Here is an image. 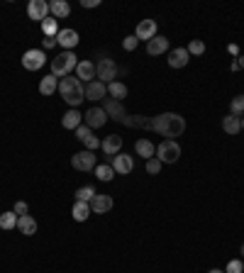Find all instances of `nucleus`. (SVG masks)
I'll return each instance as SVG.
<instances>
[{
    "mask_svg": "<svg viewBox=\"0 0 244 273\" xmlns=\"http://www.w3.org/2000/svg\"><path fill=\"white\" fill-rule=\"evenodd\" d=\"M76 66H78V56L74 52H61L59 56L52 59V76H56L61 81V78L71 76V71H76Z\"/></svg>",
    "mask_w": 244,
    "mask_h": 273,
    "instance_id": "3",
    "label": "nucleus"
},
{
    "mask_svg": "<svg viewBox=\"0 0 244 273\" xmlns=\"http://www.w3.org/2000/svg\"><path fill=\"white\" fill-rule=\"evenodd\" d=\"M186 49H188V54H190V56H200V54H205V44L200 42V39H193V42H190L188 46H186Z\"/></svg>",
    "mask_w": 244,
    "mask_h": 273,
    "instance_id": "34",
    "label": "nucleus"
},
{
    "mask_svg": "<svg viewBox=\"0 0 244 273\" xmlns=\"http://www.w3.org/2000/svg\"><path fill=\"white\" fill-rule=\"evenodd\" d=\"M122 125L130 127V130H152V117H144V115H125Z\"/></svg>",
    "mask_w": 244,
    "mask_h": 273,
    "instance_id": "17",
    "label": "nucleus"
},
{
    "mask_svg": "<svg viewBox=\"0 0 244 273\" xmlns=\"http://www.w3.org/2000/svg\"><path fill=\"white\" fill-rule=\"evenodd\" d=\"M137 44H139V39H137L134 34H130V37H125L122 46H125V52H134V49H137Z\"/></svg>",
    "mask_w": 244,
    "mask_h": 273,
    "instance_id": "39",
    "label": "nucleus"
},
{
    "mask_svg": "<svg viewBox=\"0 0 244 273\" xmlns=\"http://www.w3.org/2000/svg\"><path fill=\"white\" fill-rule=\"evenodd\" d=\"M81 5H83V8H98L100 0H81Z\"/></svg>",
    "mask_w": 244,
    "mask_h": 273,
    "instance_id": "41",
    "label": "nucleus"
},
{
    "mask_svg": "<svg viewBox=\"0 0 244 273\" xmlns=\"http://www.w3.org/2000/svg\"><path fill=\"white\" fill-rule=\"evenodd\" d=\"M78 42H81V39H78L76 30H68L66 27V30H59V34H56V44H59V46H64V52H71Z\"/></svg>",
    "mask_w": 244,
    "mask_h": 273,
    "instance_id": "13",
    "label": "nucleus"
},
{
    "mask_svg": "<svg viewBox=\"0 0 244 273\" xmlns=\"http://www.w3.org/2000/svg\"><path fill=\"white\" fill-rule=\"evenodd\" d=\"M208 273H225V271H220V268H212V271H208Z\"/></svg>",
    "mask_w": 244,
    "mask_h": 273,
    "instance_id": "43",
    "label": "nucleus"
},
{
    "mask_svg": "<svg viewBox=\"0 0 244 273\" xmlns=\"http://www.w3.org/2000/svg\"><path fill=\"white\" fill-rule=\"evenodd\" d=\"M42 32H44V37H56V34H59V20H54V17L49 15V17L42 22Z\"/></svg>",
    "mask_w": 244,
    "mask_h": 273,
    "instance_id": "30",
    "label": "nucleus"
},
{
    "mask_svg": "<svg viewBox=\"0 0 244 273\" xmlns=\"http://www.w3.org/2000/svg\"><path fill=\"white\" fill-rule=\"evenodd\" d=\"M61 125H64V130H74V132H76L78 127L83 125V115H81L76 108L68 110L66 115H64V120H61Z\"/></svg>",
    "mask_w": 244,
    "mask_h": 273,
    "instance_id": "22",
    "label": "nucleus"
},
{
    "mask_svg": "<svg viewBox=\"0 0 244 273\" xmlns=\"http://www.w3.org/2000/svg\"><path fill=\"white\" fill-rule=\"evenodd\" d=\"M90 137H95V134H93V130H90V127H86V125H81V127L76 130V139H81L83 144L88 142Z\"/></svg>",
    "mask_w": 244,
    "mask_h": 273,
    "instance_id": "35",
    "label": "nucleus"
},
{
    "mask_svg": "<svg viewBox=\"0 0 244 273\" xmlns=\"http://www.w3.org/2000/svg\"><path fill=\"white\" fill-rule=\"evenodd\" d=\"M76 78L81 81H86V83H90L93 78H95V64L93 61H78V66H76Z\"/></svg>",
    "mask_w": 244,
    "mask_h": 273,
    "instance_id": "21",
    "label": "nucleus"
},
{
    "mask_svg": "<svg viewBox=\"0 0 244 273\" xmlns=\"http://www.w3.org/2000/svg\"><path fill=\"white\" fill-rule=\"evenodd\" d=\"M95 178L103 181V183H110L112 178H115V171H112L110 164H103V166H95Z\"/></svg>",
    "mask_w": 244,
    "mask_h": 273,
    "instance_id": "29",
    "label": "nucleus"
},
{
    "mask_svg": "<svg viewBox=\"0 0 244 273\" xmlns=\"http://www.w3.org/2000/svg\"><path fill=\"white\" fill-rule=\"evenodd\" d=\"M83 122H86V127H90V130H98V127H103V125L108 122V115H105L103 108H88L83 112Z\"/></svg>",
    "mask_w": 244,
    "mask_h": 273,
    "instance_id": "8",
    "label": "nucleus"
},
{
    "mask_svg": "<svg viewBox=\"0 0 244 273\" xmlns=\"http://www.w3.org/2000/svg\"><path fill=\"white\" fill-rule=\"evenodd\" d=\"M230 115H237V117L244 115V93L237 95V98H232V103H230Z\"/></svg>",
    "mask_w": 244,
    "mask_h": 273,
    "instance_id": "32",
    "label": "nucleus"
},
{
    "mask_svg": "<svg viewBox=\"0 0 244 273\" xmlns=\"http://www.w3.org/2000/svg\"><path fill=\"white\" fill-rule=\"evenodd\" d=\"M59 95L64 98V103H68L71 108L81 105L86 100V90H83V83L78 81L76 76H66L59 81Z\"/></svg>",
    "mask_w": 244,
    "mask_h": 273,
    "instance_id": "2",
    "label": "nucleus"
},
{
    "mask_svg": "<svg viewBox=\"0 0 244 273\" xmlns=\"http://www.w3.org/2000/svg\"><path fill=\"white\" fill-rule=\"evenodd\" d=\"M225 273H244V263L239 261V259H234V261L227 263V268H225Z\"/></svg>",
    "mask_w": 244,
    "mask_h": 273,
    "instance_id": "37",
    "label": "nucleus"
},
{
    "mask_svg": "<svg viewBox=\"0 0 244 273\" xmlns=\"http://www.w3.org/2000/svg\"><path fill=\"white\" fill-rule=\"evenodd\" d=\"M156 159L161 164H176L178 159H181V144L176 139H164L156 146Z\"/></svg>",
    "mask_w": 244,
    "mask_h": 273,
    "instance_id": "4",
    "label": "nucleus"
},
{
    "mask_svg": "<svg viewBox=\"0 0 244 273\" xmlns=\"http://www.w3.org/2000/svg\"><path fill=\"white\" fill-rule=\"evenodd\" d=\"M117 73H120V68H117V64L112 61V59H100L98 64H95V78H98L100 83H112L115 78H117Z\"/></svg>",
    "mask_w": 244,
    "mask_h": 273,
    "instance_id": "5",
    "label": "nucleus"
},
{
    "mask_svg": "<svg viewBox=\"0 0 244 273\" xmlns=\"http://www.w3.org/2000/svg\"><path fill=\"white\" fill-rule=\"evenodd\" d=\"M159 171H161V161H159V159H149V161H147V173H152V176H156L159 173Z\"/></svg>",
    "mask_w": 244,
    "mask_h": 273,
    "instance_id": "36",
    "label": "nucleus"
},
{
    "mask_svg": "<svg viewBox=\"0 0 244 273\" xmlns=\"http://www.w3.org/2000/svg\"><path fill=\"white\" fill-rule=\"evenodd\" d=\"M134 152L139 154L142 159H147V161H149V159H154V156H156V146L149 142V139H139V142L134 144Z\"/></svg>",
    "mask_w": 244,
    "mask_h": 273,
    "instance_id": "25",
    "label": "nucleus"
},
{
    "mask_svg": "<svg viewBox=\"0 0 244 273\" xmlns=\"http://www.w3.org/2000/svg\"><path fill=\"white\" fill-rule=\"evenodd\" d=\"M234 66H237V68H244V56H239V59L234 61Z\"/></svg>",
    "mask_w": 244,
    "mask_h": 273,
    "instance_id": "42",
    "label": "nucleus"
},
{
    "mask_svg": "<svg viewBox=\"0 0 244 273\" xmlns=\"http://www.w3.org/2000/svg\"><path fill=\"white\" fill-rule=\"evenodd\" d=\"M17 230L22 232L25 237H32L34 232H37V219L32 215H22V217H17Z\"/></svg>",
    "mask_w": 244,
    "mask_h": 273,
    "instance_id": "24",
    "label": "nucleus"
},
{
    "mask_svg": "<svg viewBox=\"0 0 244 273\" xmlns=\"http://www.w3.org/2000/svg\"><path fill=\"white\" fill-rule=\"evenodd\" d=\"M108 95H110L112 100H125L127 98V86L125 83H120V81H112V83H108Z\"/></svg>",
    "mask_w": 244,
    "mask_h": 273,
    "instance_id": "28",
    "label": "nucleus"
},
{
    "mask_svg": "<svg viewBox=\"0 0 244 273\" xmlns=\"http://www.w3.org/2000/svg\"><path fill=\"white\" fill-rule=\"evenodd\" d=\"M56 90H59V78L56 76L49 73V76H44L39 81V93H42V95H54Z\"/></svg>",
    "mask_w": 244,
    "mask_h": 273,
    "instance_id": "26",
    "label": "nucleus"
},
{
    "mask_svg": "<svg viewBox=\"0 0 244 273\" xmlns=\"http://www.w3.org/2000/svg\"><path fill=\"white\" fill-rule=\"evenodd\" d=\"M12 212H15L17 217H22V215H27V212H30V205H27L25 200H17V203H15V208H12Z\"/></svg>",
    "mask_w": 244,
    "mask_h": 273,
    "instance_id": "38",
    "label": "nucleus"
},
{
    "mask_svg": "<svg viewBox=\"0 0 244 273\" xmlns=\"http://www.w3.org/2000/svg\"><path fill=\"white\" fill-rule=\"evenodd\" d=\"M112 197L105 195V193H95V197L90 200V210L95 212V215H105V212H110L112 210Z\"/></svg>",
    "mask_w": 244,
    "mask_h": 273,
    "instance_id": "15",
    "label": "nucleus"
},
{
    "mask_svg": "<svg viewBox=\"0 0 244 273\" xmlns=\"http://www.w3.org/2000/svg\"><path fill=\"white\" fill-rule=\"evenodd\" d=\"M27 17H30V20H37V22H44L46 17H49V3H44V0H30Z\"/></svg>",
    "mask_w": 244,
    "mask_h": 273,
    "instance_id": "10",
    "label": "nucleus"
},
{
    "mask_svg": "<svg viewBox=\"0 0 244 273\" xmlns=\"http://www.w3.org/2000/svg\"><path fill=\"white\" fill-rule=\"evenodd\" d=\"M242 256H244V244H242Z\"/></svg>",
    "mask_w": 244,
    "mask_h": 273,
    "instance_id": "45",
    "label": "nucleus"
},
{
    "mask_svg": "<svg viewBox=\"0 0 244 273\" xmlns=\"http://www.w3.org/2000/svg\"><path fill=\"white\" fill-rule=\"evenodd\" d=\"M46 61V54L44 49H30V52H25L22 56V66L25 71H39Z\"/></svg>",
    "mask_w": 244,
    "mask_h": 273,
    "instance_id": "7",
    "label": "nucleus"
},
{
    "mask_svg": "<svg viewBox=\"0 0 244 273\" xmlns=\"http://www.w3.org/2000/svg\"><path fill=\"white\" fill-rule=\"evenodd\" d=\"M168 52V39L166 37H161V34H156L154 39H149L147 42V54L149 56H161Z\"/></svg>",
    "mask_w": 244,
    "mask_h": 273,
    "instance_id": "18",
    "label": "nucleus"
},
{
    "mask_svg": "<svg viewBox=\"0 0 244 273\" xmlns=\"http://www.w3.org/2000/svg\"><path fill=\"white\" fill-rule=\"evenodd\" d=\"M90 203H83V200H76L74 203V210H71V215H74V219L76 222H86V219L90 217Z\"/></svg>",
    "mask_w": 244,
    "mask_h": 273,
    "instance_id": "23",
    "label": "nucleus"
},
{
    "mask_svg": "<svg viewBox=\"0 0 244 273\" xmlns=\"http://www.w3.org/2000/svg\"><path fill=\"white\" fill-rule=\"evenodd\" d=\"M152 132L166 137V139H176L186 132V117H181L178 112H161L152 117Z\"/></svg>",
    "mask_w": 244,
    "mask_h": 273,
    "instance_id": "1",
    "label": "nucleus"
},
{
    "mask_svg": "<svg viewBox=\"0 0 244 273\" xmlns=\"http://www.w3.org/2000/svg\"><path fill=\"white\" fill-rule=\"evenodd\" d=\"M100 146H103V152L112 159V156H117V154H120V149H122V137H120V134H110V137H105V139H103V144H100Z\"/></svg>",
    "mask_w": 244,
    "mask_h": 273,
    "instance_id": "19",
    "label": "nucleus"
},
{
    "mask_svg": "<svg viewBox=\"0 0 244 273\" xmlns=\"http://www.w3.org/2000/svg\"><path fill=\"white\" fill-rule=\"evenodd\" d=\"M95 197V188L93 186H83L76 190V200H83V203H90Z\"/></svg>",
    "mask_w": 244,
    "mask_h": 273,
    "instance_id": "33",
    "label": "nucleus"
},
{
    "mask_svg": "<svg viewBox=\"0 0 244 273\" xmlns=\"http://www.w3.org/2000/svg\"><path fill=\"white\" fill-rule=\"evenodd\" d=\"M110 166H112V171H115V173L127 176V173H132V171H134V159L130 156V154H122L120 152L117 156H112Z\"/></svg>",
    "mask_w": 244,
    "mask_h": 273,
    "instance_id": "9",
    "label": "nucleus"
},
{
    "mask_svg": "<svg viewBox=\"0 0 244 273\" xmlns=\"http://www.w3.org/2000/svg\"><path fill=\"white\" fill-rule=\"evenodd\" d=\"M83 90H86V100H93V103L105 100V95H108V86L100 83V81H90V83H86Z\"/></svg>",
    "mask_w": 244,
    "mask_h": 273,
    "instance_id": "11",
    "label": "nucleus"
},
{
    "mask_svg": "<svg viewBox=\"0 0 244 273\" xmlns=\"http://www.w3.org/2000/svg\"><path fill=\"white\" fill-rule=\"evenodd\" d=\"M68 12H71V5H68L66 0H54V3H49V15H52L54 20H64V17H68Z\"/></svg>",
    "mask_w": 244,
    "mask_h": 273,
    "instance_id": "20",
    "label": "nucleus"
},
{
    "mask_svg": "<svg viewBox=\"0 0 244 273\" xmlns=\"http://www.w3.org/2000/svg\"><path fill=\"white\" fill-rule=\"evenodd\" d=\"M242 132H244V117H242Z\"/></svg>",
    "mask_w": 244,
    "mask_h": 273,
    "instance_id": "44",
    "label": "nucleus"
},
{
    "mask_svg": "<svg viewBox=\"0 0 244 273\" xmlns=\"http://www.w3.org/2000/svg\"><path fill=\"white\" fill-rule=\"evenodd\" d=\"M222 130L227 132V134H239L242 132V117H237V115L222 117Z\"/></svg>",
    "mask_w": 244,
    "mask_h": 273,
    "instance_id": "27",
    "label": "nucleus"
},
{
    "mask_svg": "<svg viewBox=\"0 0 244 273\" xmlns=\"http://www.w3.org/2000/svg\"><path fill=\"white\" fill-rule=\"evenodd\" d=\"M103 110H105V115L112 117L115 122H122V117L127 115V112H125V105H122L120 100H112V98L103 100Z\"/></svg>",
    "mask_w": 244,
    "mask_h": 273,
    "instance_id": "12",
    "label": "nucleus"
},
{
    "mask_svg": "<svg viewBox=\"0 0 244 273\" xmlns=\"http://www.w3.org/2000/svg\"><path fill=\"white\" fill-rule=\"evenodd\" d=\"M188 61H190L188 49H183V46L168 49V66L171 68H183V66H188Z\"/></svg>",
    "mask_w": 244,
    "mask_h": 273,
    "instance_id": "14",
    "label": "nucleus"
},
{
    "mask_svg": "<svg viewBox=\"0 0 244 273\" xmlns=\"http://www.w3.org/2000/svg\"><path fill=\"white\" fill-rule=\"evenodd\" d=\"M134 37H137L139 42H149V39H154L156 37V20H142L139 24H137Z\"/></svg>",
    "mask_w": 244,
    "mask_h": 273,
    "instance_id": "16",
    "label": "nucleus"
},
{
    "mask_svg": "<svg viewBox=\"0 0 244 273\" xmlns=\"http://www.w3.org/2000/svg\"><path fill=\"white\" fill-rule=\"evenodd\" d=\"M17 227V215L15 212H3L0 215V230H15Z\"/></svg>",
    "mask_w": 244,
    "mask_h": 273,
    "instance_id": "31",
    "label": "nucleus"
},
{
    "mask_svg": "<svg viewBox=\"0 0 244 273\" xmlns=\"http://www.w3.org/2000/svg\"><path fill=\"white\" fill-rule=\"evenodd\" d=\"M71 166L76 168V171H95V166H98V156H95V152H78L71 156Z\"/></svg>",
    "mask_w": 244,
    "mask_h": 273,
    "instance_id": "6",
    "label": "nucleus"
},
{
    "mask_svg": "<svg viewBox=\"0 0 244 273\" xmlns=\"http://www.w3.org/2000/svg\"><path fill=\"white\" fill-rule=\"evenodd\" d=\"M56 46V37H44V52L46 49H54Z\"/></svg>",
    "mask_w": 244,
    "mask_h": 273,
    "instance_id": "40",
    "label": "nucleus"
}]
</instances>
